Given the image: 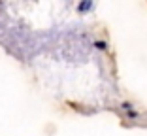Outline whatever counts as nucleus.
Wrapping results in <instances>:
<instances>
[{"mask_svg": "<svg viewBox=\"0 0 147 136\" xmlns=\"http://www.w3.org/2000/svg\"><path fill=\"white\" fill-rule=\"evenodd\" d=\"M91 2H83V4H79V9H81V12H85V9H91Z\"/></svg>", "mask_w": 147, "mask_h": 136, "instance_id": "obj_1", "label": "nucleus"}, {"mask_svg": "<svg viewBox=\"0 0 147 136\" xmlns=\"http://www.w3.org/2000/svg\"><path fill=\"white\" fill-rule=\"evenodd\" d=\"M96 47L98 49H106V42H96Z\"/></svg>", "mask_w": 147, "mask_h": 136, "instance_id": "obj_2", "label": "nucleus"}]
</instances>
